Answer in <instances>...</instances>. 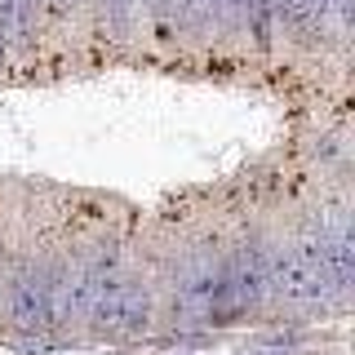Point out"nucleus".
Instances as JSON below:
<instances>
[{
	"mask_svg": "<svg viewBox=\"0 0 355 355\" xmlns=\"http://www.w3.org/2000/svg\"><path fill=\"white\" fill-rule=\"evenodd\" d=\"M155 315V288L138 275H120L107 271L94 288V302H89L85 324L103 338H133L151 324Z\"/></svg>",
	"mask_w": 355,
	"mask_h": 355,
	"instance_id": "nucleus-1",
	"label": "nucleus"
},
{
	"mask_svg": "<svg viewBox=\"0 0 355 355\" xmlns=\"http://www.w3.org/2000/svg\"><path fill=\"white\" fill-rule=\"evenodd\" d=\"M266 288H271L275 302L288 306H315L329 297L320 271L311 266V258L302 253L297 236H266Z\"/></svg>",
	"mask_w": 355,
	"mask_h": 355,
	"instance_id": "nucleus-2",
	"label": "nucleus"
},
{
	"mask_svg": "<svg viewBox=\"0 0 355 355\" xmlns=\"http://www.w3.org/2000/svg\"><path fill=\"white\" fill-rule=\"evenodd\" d=\"M53 275L58 266L53 262H22L14 275H9V320L22 333H44L53 329Z\"/></svg>",
	"mask_w": 355,
	"mask_h": 355,
	"instance_id": "nucleus-3",
	"label": "nucleus"
},
{
	"mask_svg": "<svg viewBox=\"0 0 355 355\" xmlns=\"http://www.w3.org/2000/svg\"><path fill=\"white\" fill-rule=\"evenodd\" d=\"M227 275H231V302L240 311H253L271 297L266 288V244L258 236L236 240V249L227 253Z\"/></svg>",
	"mask_w": 355,
	"mask_h": 355,
	"instance_id": "nucleus-4",
	"label": "nucleus"
},
{
	"mask_svg": "<svg viewBox=\"0 0 355 355\" xmlns=\"http://www.w3.org/2000/svg\"><path fill=\"white\" fill-rule=\"evenodd\" d=\"M244 355H293V351H284V347H253V351H244Z\"/></svg>",
	"mask_w": 355,
	"mask_h": 355,
	"instance_id": "nucleus-5",
	"label": "nucleus"
},
{
	"mask_svg": "<svg viewBox=\"0 0 355 355\" xmlns=\"http://www.w3.org/2000/svg\"><path fill=\"white\" fill-rule=\"evenodd\" d=\"M5 58H9V40H5V31H0V67H5Z\"/></svg>",
	"mask_w": 355,
	"mask_h": 355,
	"instance_id": "nucleus-6",
	"label": "nucleus"
}]
</instances>
